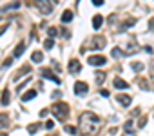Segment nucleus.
<instances>
[{
	"mask_svg": "<svg viewBox=\"0 0 154 136\" xmlns=\"http://www.w3.org/2000/svg\"><path fill=\"white\" fill-rule=\"evenodd\" d=\"M100 125H102V120L94 113H84L80 116V127H82L84 134H87V136H94L98 132Z\"/></svg>",
	"mask_w": 154,
	"mask_h": 136,
	"instance_id": "nucleus-1",
	"label": "nucleus"
},
{
	"mask_svg": "<svg viewBox=\"0 0 154 136\" xmlns=\"http://www.w3.org/2000/svg\"><path fill=\"white\" fill-rule=\"evenodd\" d=\"M51 111H53V114L56 116V120L65 122V118H67V114H69V105H67L65 102H56V104H53Z\"/></svg>",
	"mask_w": 154,
	"mask_h": 136,
	"instance_id": "nucleus-2",
	"label": "nucleus"
},
{
	"mask_svg": "<svg viewBox=\"0 0 154 136\" xmlns=\"http://www.w3.org/2000/svg\"><path fill=\"white\" fill-rule=\"evenodd\" d=\"M87 62H89V65H103L107 62V58L102 56V54H93V56L87 58Z\"/></svg>",
	"mask_w": 154,
	"mask_h": 136,
	"instance_id": "nucleus-3",
	"label": "nucleus"
},
{
	"mask_svg": "<svg viewBox=\"0 0 154 136\" xmlns=\"http://www.w3.org/2000/svg\"><path fill=\"white\" fill-rule=\"evenodd\" d=\"M87 91H89V85H87L85 82H76V84H74V93L78 94V96L85 94Z\"/></svg>",
	"mask_w": 154,
	"mask_h": 136,
	"instance_id": "nucleus-4",
	"label": "nucleus"
},
{
	"mask_svg": "<svg viewBox=\"0 0 154 136\" xmlns=\"http://www.w3.org/2000/svg\"><path fill=\"white\" fill-rule=\"evenodd\" d=\"M40 75H42L44 78H47V80H53L54 84H60V78H58L56 75H53V71H51V69H47V67H44Z\"/></svg>",
	"mask_w": 154,
	"mask_h": 136,
	"instance_id": "nucleus-5",
	"label": "nucleus"
},
{
	"mask_svg": "<svg viewBox=\"0 0 154 136\" xmlns=\"http://www.w3.org/2000/svg\"><path fill=\"white\" fill-rule=\"evenodd\" d=\"M93 49H103L105 47V36H100V35H96L94 38H93V45H91Z\"/></svg>",
	"mask_w": 154,
	"mask_h": 136,
	"instance_id": "nucleus-6",
	"label": "nucleus"
},
{
	"mask_svg": "<svg viewBox=\"0 0 154 136\" xmlns=\"http://www.w3.org/2000/svg\"><path fill=\"white\" fill-rule=\"evenodd\" d=\"M80 69H82V65H80V62L78 60H69V73L71 75H76V73H80Z\"/></svg>",
	"mask_w": 154,
	"mask_h": 136,
	"instance_id": "nucleus-7",
	"label": "nucleus"
},
{
	"mask_svg": "<svg viewBox=\"0 0 154 136\" xmlns=\"http://www.w3.org/2000/svg\"><path fill=\"white\" fill-rule=\"evenodd\" d=\"M38 9L44 13V15H49L53 11V2H38Z\"/></svg>",
	"mask_w": 154,
	"mask_h": 136,
	"instance_id": "nucleus-8",
	"label": "nucleus"
},
{
	"mask_svg": "<svg viewBox=\"0 0 154 136\" xmlns=\"http://www.w3.org/2000/svg\"><path fill=\"white\" fill-rule=\"evenodd\" d=\"M116 102H120L123 107H127V105H131L132 98H131L129 94H116Z\"/></svg>",
	"mask_w": 154,
	"mask_h": 136,
	"instance_id": "nucleus-9",
	"label": "nucleus"
},
{
	"mask_svg": "<svg viewBox=\"0 0 154 136\" xmlns=\"http://www.w3.org/2000/svg\"><path fill=\"white\" fill-rule=\"evenodd\" d=\"M112 84H114V87H116V89H129V84H127L125 80H122L120 76H116Z\"/></svg>",
	"mask_w": 154,
	"mask_h": 136,
	"instance_id": "nucleus-10",
	"label": "nucleus"
},
{
	"mask_svg": "<svg viewBox=\"0 0 154 136\" xmlns=\"http://www.w3.org/2000/svg\"><path fill=\"white\" fill-rule=\"evenodd\" d=\"M24 51H26V44H24V42H20V44L17 45V49H15V53H13V58H20Z\"/></svg>",
	"mask_w": 154,
	"mask_h": 136,
	"instance_id": "nucleus-11",
	"label": "nucleus"
},
{
	"mask_svg": "<svg viewBox=\"0 0 154 136\" xmlns=\"http://www.w3.org/2000/svg\"><path fill=\"white\" fill-rule=\"evenodd\" d=\"M102 24H103V17L94 15V17H93V27H94V29H100V27H102Z\"/></svg>",
	"mask_w": 154,
	"mask_h": 136,
	"instance_id": "nucleus-12",
	"label": "nucleus"
},
{
	"mask_svg": "<svg viewBox=\"0 0 154 136\" xmlns=\"http://www.w3.org/2000/svg\"><path fill=\"white\" fill-rule=\"evenodd\" d=\"M9 98H11V93H9V89H4V93H2V98H0V104H2V105H8V104H9Z\"/></svg>",
	"mask_w": 154,
	"mask_h": 136,
	"instance_id": "nucleus-13",
	"label": "nucleus"
},
{
	"mask_svg": "<svg viewBox=\"0 0 154 136\" xmlns=\"http://www.w3.org/2000/svg\"><path fill=\"white\" fill-rule=\"evenodd\" d=\"M71 20H72V11H71V9H65V11L62 13V22L67 24V22H71Z\"/></svg>",
	"mask_w": 154,
	"mask_h": 136,
	"instance_id": "nucleus-14",
	"label": "nucleus"
},
{
	"mask_svg": "<svg viewBox=\"0 0 154 136\" xmlns=\"http://www.w3.org/2000/svg\"><path fill=\"white\" fill-rule=\"evenodd\" d=\"M31 60H33L35 63H40V62L44 60V54H42V51H35V53L31 54Z\"/></svg>",
	"mask_w": 154,
	"mask_h": 136,
	"instance_id": "nucleus-15",
	"label": "nucleus"
},
{
	"mask_svg": "<svg viewBox=\"0 0 154 136\" xmlns=\"http://www.w3.org/2000/svg\"><path fill=\"white\" fill-rule=\"evenodd\" d=\"M20 8V2H15V4H8V6H2L0 8V13H4V11H9V9H18Z\"/></svg>",
	"mask_w": 154,
	"mask_h": 136,
	"instance_id": "nucleus-16",
	"label": "nucleus"
},
{
	"mask_svg": "<svg viewBox=\"0 0 154 136\" xmlns=\"http://www.w3.org/2000/svg\"><path fill=\"white\" fill-rule=\"evenodd\" d=\"M11 122H9V116L6 114V113H2L0 114V127H8Z\"/></svg>",
	"mask_w": 154,
	"mask_h": 136,
	"instance_id": "nucleus-17",
	"label": "nucleus"
},
{
	"mask_svg": "<svg viewBox=\"0 0 154 136\" xmlns=\"http://www.w3.org/2000/svg\"><path fill=\"white\" fill-rule=\"evenodd\" d=\"M36 96V91H27V93H24L22 94V102H27V100H33Z\"/></svg>",
	"mask_w": 154,
	"mask_h": 136,
	"instance_id": "nucleus-18",
	"label": "nucleus"
},
{
	"mask_svg": "<svg viewBox=\"0 0 154 136\" xmlns=\"http://www.w3.org/2000/svg\"><path fill=\"white\" fill-rule=\"evenodd\" d=\"M134 24H136V18H129V20H125V22L122 24L120 31H123V29H127V27H131V26H134Z\"/></svg>",
	"mask_w": 154,
	"mask_h": 136,
	"instance_id": "nucleus-19",
	"label": "nucleus"
},
{
	"mask_svg": "<svg viewBox=\"0 0 154 136\" xmlns=\"http://www.w3.org/2000/svg\"><path fill=\"white\" fill-rule=\"evenodd\" d=\"M131 67L136 71V73H140V71H143V63H140V62H132L131 63Z\"/></svg>",
	"mask_w": 154,
	"mask_h": 136,
	"instance_id": "nucleus-20",
	"label": "nucleus"
},
{
	"mask_svg": "<svg viewBox=\"0 0 154 136\" xmlns=\"http://www.w3.org/2000/svg\"><path fill=\"white\" fill-rule=\"evenodd\" d=\"M38 129H40V123H31V125H27V132H31V134H35Z\"/></svg>",
	"mask_w": 154,
	"mask_h": 136,
	"instance_id": "nucleus-21",
	"label": "nucleus"
},
{
	"mask_svg": "<svg viewBox=\"0 0 154 136\" xmlns=\"http://www.w3.org/2000/svg\"><path fill=\"white\" fill-rule=\"evenodd\" d=\"M47 35H49V38L53 40V38L58 35V29H56V27H49V29H47Z\"/></svg>",
	"mask_w": 154,
	"mask_h": 136,
	"instance_id": "nucleus-22",
	"label": "nucleus"
},
{
	"mask_svg": "<svg viewBox=\"0 0 154 136\" xmlns=\"http://www.w3.org/2000/svg\"><path fill=\"white\" fill-rule=\"evenodd\" d=\"M103 80H105V73H102V71L96 73V82L98 84H103Z\"/></svg>",
	"mask_w": 154,
	"mask_h": 136,
	"instance_id": "nucleus-23",
	"label": "nucleus"
},
{
	"mask_svg": "<svg viewBox=\"0 0 154 136\" xmlns=\"http://www.w3.org/2000/svg\"><path fill=\"white\" fill-rule=\"evenodd\" d=\"M53 45H54V42H53L51 38H47V40L44 42V47H45V49H53Z\"/></svg>",
	"mask_w": 154,
	"mask_h": 136,
	"instance_id": "nucleus-24",
	"label": "nucleus"
},
{
	"mask_svg": "<svg viewBox=\"0 0 154 136\" xmlns=\"http://www.w3.org/2000/svg\"><path fill=\"white\" fill-rule=\"evenodd\" d=\"M65 132L74 134V132H76V127H74V125H65Z\"/></svg>",
	"mask_w": 154,
	"mask_h": 136,
	"instance_id": "nucleus-25",
	"label": "nucleus"
},
{
	"mask_svg": "<svg viewBox=\"0 0 154 136\" xmlns=\"http://www.w3.org/2000/svg\"><path fill=\"white\" fill-rule=\"evenodd\" d=\"M58 31H60V35H62L63 38H69V35H71V33H69V31H67L65 27H62V29H58Z\"/></svg>",
	"mask_w": 154,
	"mask_h": 136,
	"instance_id": "nucleus-26",
	"label": "nucleus"
},
{
	"mask_svg": "<svg viewBox=\"0 0 154 136\" xmlns=\"http://www.w3.org/2000/svg\"><path fill=\"white\" fill-rule=\"evenodd\" d=\"M53 127H54V122L53 120H47L45 122V129H53Z\"/></svg>",
	"mask_w": 154,
	"mask_h": 136,
	"instance_id": "nucleus-27",
	"label": "nucleus"
},
{
	"mask_svg": "<svg viewBox=\"0 0 154 136\" xmlns=\"http://www.w3.org/2000/svg\"><path fill=\"white\" fill-rule=\"evenodd\" d=\"M123 53L120 51V49H112V56H122Z\"/></svg>",
	"mask_w": 154,
	"mask_h": 136,
	"instance_id": "nucleus-28",
	"label": "nucleus"
},
{
	"mask_svg": "<svg viewBox=\"0 0 154 136\" xmlns=\"http://www.w3.org/2000/svg\"><path fill=\"white\" fill-rule=\"evenodd\" d=\"M149 31H154V18L149 20Z\"/></svg>",
	"mask_w": 154,
	"mask_h": 136,
	"instance_id": "nucleus-29",
	"label": "nucleus"
},
{
	"mask_svg": "<svg viewBox=\"0 0 154 136\" xmlns=\"http://www.w3.org/2000/svg\"><path fill=\"white\" fill-rule=\"evenodd\" d=\"M8 27H9V24H4L2 27H0V35H4V31H8Z\"/></svg>",
	"mask_w": 154,
	"mask_h": 136,
	"instance_id": "nucleus-30",
	"label": "nucleus"
},
{
	"mask_svg": "<svg viewBox=\"0 0 154 136\" xmlns=\"http://www.w3.org/2000/svg\"><path fill=\"white\" fill-rule=\"evenodd\" d=\"M102 4H103V0H93V6H96V8L102 6Z\"/></svg>",
	"mask_w": 154,
	"mask_h": 136,
	"instance_id": "nucleus-31",
	"label": "nucleus"
},
{
	"mask_svg": "<svg viewBox=\"0 0 154 136\" xmlns=\"http://www.w3.org/2000/svg\"><path fill=\"white\" fill-rule=\"evenodd\" d=\"M145 123H147V120H145V116H143V118L140 120V123H138V125H140V127H145Z\"/></svg>",
	"mask_w": 154,
	"mask_h": 136,
	"instance_id": "nucleus-32",
	"label": "nucleus"
},
{
	"mask_svg": "<svg viewBox=\"0 0 154 136\" xmlns=\"http://www.w3.org/2000/svg\"><path fill=\"white\" fill-rule=\"evenodd\" d=\"M11 62H13V58H8V60H6V62H4V65H6V67H8V65H11Z\"/></svg>",
	"mask_w": 154,
	"mask_h": 136,
	"instance_id": "nucleus-33",
	"label": "nucleus"
},
{
	"mask_svg": "<svg viewBox=\"0 0 154 136\" xmlns=\"http://www.w3.org/2000/svg\"><path fill=\"white\" fill-rule=\"evenodd\" d=\"M131 127H132V122H131V120H129V122H127V123H125V129H127V131H129V129H131Z\"/></svg>",
	"mask_w": 154,
	"mask_h": 136,
	"instance_id": "nucleus-34",
	"label": "nucleus"
},
{
	"mask_svg": "<svg viewBox=\"0 0 154 136\" xmlns=\"http://www.w3.org/2000/svg\"><path fill=\"white\" fill-rule=\"evenodd\" d=\"M0 136H8V134H6V132H2V134H0Z\"/></svg>",
	"mask_w": 154,
	"mask_h": 136,
	"instance_id": "nucleus-35",
	"label": "nucleus"
},
{
	"mask_svg": "<svg viewBox=\"0 0 154 136\" xmlns=\"http://www.w3.org/2000/svg\"><path fill=\"white\" fill-rule=\"evenodd\" d=\"M54 136H56V134H54Z\"/></svg>",
	"mask_w": 154,
	"mask_h": 136,
	"instance_id": "nucleus-36",
	"label": "nucleus"
}]
</instances>
